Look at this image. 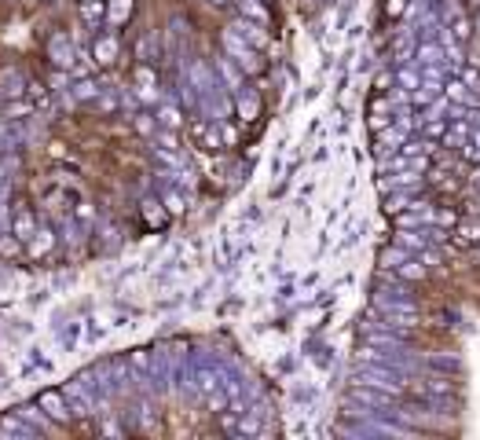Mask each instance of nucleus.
Here are the masks:
<instances>
[{
    "label": "nucleus",
    "instance_id": "31",
    "mask_svg": "<svg viewBox=\"0 0 480 440\" xmlns=\"http://www.w3.org/2000/svg\"><path fill=\"white\" fill-rule=\"evenodd\" d=\"M455 34H458V40H466V37H469V23H458Z\"/></svg>",
    "mask_w": 480,
    "mask_h": 440
},
{
    "label": "nucleus",
    "instance_id": "27",
    "mask_svg": "<svg viewBox=\"0 0 480 440\" xmlns=\"http://www.w3.org/2000/svg\"><path fill=\"white\" fill-rule=\"evenodd\" d=\"M136 81H140V84H154V70L140 67V70H136Z\"/></svg>",
    "mask_w": 480,
    "mask_h": 440
},
{
    "label": "nucleus",
    "instance_id": "2",
    "mask_svg": "<svg viewBox=\"0 0 480 440\" xmlns=\"http://www.w3.org/2000/svg\"><path fill=\"white\" fill-rule=\"evenodd\" d=\"M117 56H121V40H117V30H114V34H99V37H95V45H92V62H95V67H99V70L114 67Z\"/></svg>",
    "mask_w": 480,
    "mask_h": 440
},
{
    "label": "nucleus",
    "instance_id": "35",
    "mask_svg": "<svg viewBox=\"0 0 480 440\" xmlns=\"http://www.w3.org/2000/svg\"><path fill=\"white\" fill-rule=\"evenodd\" d=\"M81 4H88V0H81Z\"/></svg>",
    "mask_w": 480,
    "mask_h": 440
},
{
    "label": "nucleus",
    "instance_id": "9",
    "mask_svg": "<svg viewBox=\"0 0 480 440\" xmlns=\"http://www.w3.org/2000/svg\"><path fill=\"white\" fill-rule=\"evenodd\" d=\"M0 257H4V261H26V242L19 239L15 231L0 235Z\"/></svg>",
    "mask_w": 480,
    "mask_h": 440
},
{
    "label": "nucleus",
    "instance_id": "16",
    "mask_svg": "<svg viewBox=\"0 0 480 440\" xmlns=\"http://www.w3.org/2000/svg\"><path fill=\"white\" fill-rule=\"evenodd\" d=\"M392 239H396L400 246H407V250H418V253H425V239H418L414 231H396Z\"/></svg>",
    "mask_w": 480,
    "mask_h": 440
},
{
    "label": "nucleus",
    "instance_id": "1",
    "mask_svg": "<svg viewBox=\"0 0 480 440\" xmlns=\"http://www.w3.org/2000/svg\"><path fill=\"white\" fill-rule=\"evenodd\" d=\"M48 56H51V62L62 70V73H70V70H77V51H73V45H70V37L67 34H51L48 37Z\"/></svg>",
    "mask_w": 480,
    "mask_h": 440
},
{
    "label": "nucleus",
    "instance_id": "22",
    "mask_svg": "<svg viewBox=\"0 0 480 440\" xmlns=\"http://www.w3.org/2000/svg\"><path fill=\"white\" fill-rule=\"evenodd\" d=\"M403 8H407V0H385V15L389 19H400Z\"/></svg>",
    "mask_w": 480,
    "mask_h": 440
},
{
    "label": "nucleus",
    "instance_id": "4",
    "mask_svg": "<svg viewBox=\"0 0 480 440\" xmlns=\"http://www.w3.org/2000/svg\"><path fill=\"white\" fill-rule=\"evenodd\" d=\"M224 45H228V51H235V56H239V62H242V70H246V73H261V70H264V62L257 59V51L246 48L235 34H224Z\"/></svg>",
    "mask_w": 480,
    "mask_h": 440
},
{
    "label": "nucleus",
    "instance_id": "19",
    "mask_svg": "<svg viewBox=\"0 0 480 440\" xmlns=\"http://www.w3.org/2000/svg\"><path fill=\"white\" fill-rule=\"evenodd\" d=\"M26 95H29V100H34V103L40 106V103L48 100V89H45L40 81H29V84H26Z\"/></svg>",
    "mask_w": 480,
    "mask_h": 440
},
{
    "label": "nucleus",
    "instance_id": "18",
    "mask_svg": "<svg viewBox=\"0 0 480 440\" xmlns=\"http://www.w3.org/2000/svg\"><path fill=\"white\" fill-rule=\"evenodd\" d=\"M239 114H242V121H253V117L261 114V103L257 100H239Z\"/></svg>",
    "mask_w": 480,
    "mask_h": 440
},
{
    "label": "nucleus",
    "instance_id": "15",
    "mask_svg": "<svg viewBox=\"0 0 480 440\" xmlns=\"http://www.w3.org/2000/svg\"><path fill=\"white\" fill-rule=\"evenodd\" d=\"M242 15L257 19V23H268V12H264V0H239Z\"/></svg>",
    "mask_w": 480,
    "mask_h": 440
},
{
    "label": "nucleus",
    "instance_id": "3",
    "mask_svg": "<svg viewBox=\"0 0 480 440\" xmlns=\"http://www.w3.org/2000/svg\"><path fill=\"white\" fill-rule=\"evenodd\" d=\"M37 407H45V411L56 418L59 426H70V418H73L70 404H67V396H62L59 389H45V393L37 396Z\"/></svg>",
    "mask_w": 480,
    "mask_h": 440
},
{
    "label": "nucleus",
    "instance_id": "36",
    "mask_svg": "<svg viewBox=\"0 0 480 440\" xmlns=\"http://www.w3.org/2000/svg\"><path fill=\"white\" fill-rule=\"evenodd\" d=\"M264 4H272V0H264Z\"/></svg>",
    "mask_w": 480,
    "mask_h": 440
},
{
    "label": "nucleus",
    "instance_id": "13",
    "mask_svg": "<svg viewBox=\"0 0 480 440\" xmlns=\"http://www.w3.org/2000/svg\"><path fill=\"white\" fill-rule=\"evenodd\" d=\"M455 239L462 242V246H480V224L473 220H466V224H458V231H455Z\"/></svg>",
    "mask_w": 480,
    "mask_h": 440
},
{
    "label": "nucleus",
    "instance_id": "8",
    "mask_svg": "<svg viewBox=\"0 0 480 440\" xmlns=\"http://www.w3.org/2000/svg\"><path fill=\"white\" fill-rule=\"evenodd\" d=\"M12 231L19 235L23 242H29L37 235V217L29 209H15V217H12Z\"/></svg>",
    "mask_w": 480,
    "mask_h": 440
},
{
    "label": "nucleus",
    "instance_id": "10",
    "mask_svg": "<svg viewBox=\"0 0 480 440\" xmlns=\"http://www.w3.org/2000/svg\"><path fill=\"white\" fill-rule=\"evenodd\" d=\"M173 217V213L165 209V202H143V220H147V228H165V220Z\"/></svg>",
    "mask_w": 480,
    "mask_h": 440
},
{
    "label": "nucleus",
    "instance_id": "25",
    "mask_svg": "<svg viewBox=\"0 0 480 440\" xmlns=\"http://www.w3.org/2000/svg\"><path fill=\"white\" fill-rule=\"evenodd\" d=\"M220 132H224V147H235V143H239V128H231V125H220Z\"/></svg>",
    "mask_w": 480,
    "mask_h": 440
},
{
    "label": "nucleus",
    "instance_id": "7",
    "mask_svg": "<svg viewBox=\"0 0 480 440\" xmlns=\"http://www.w3.org/2000/svg\"><path fill=\"white\" fill-rule=\"evenodd\" d=\"M136 12V0H106V23H110L114 30L125 26Z\"/></svg>",
    "mask_w": 480,
    "mask_h": 440
},
{
    "label": "nucleus",
    "instance_id": "23",
    "mask_svg": "<svg viewBox=\"0 0 480 440\" xmlns=\"http://www.w3.org/2000/svg\"><path fill=\"white\" fill-rule=\"evenodd\" d=\"M162 125L180 128V111H176V106H165V111H162Z\"/></svg>",
    "mask_w": 480,
    "mask_h": 440
},
{
    "label": "nucleus",
    "instance_id": "14",
    "mask_svg": "<svg viewBox=\"0 0 480 440\" xmlns=\"http://www.w3.org/2000/svg\"><path fill=\"white\" fill-rule=\"evenodd\" d=\"M81 19L84 23H99V19H106V0H88V4H81Z\"/></svg>",
    "mask_w": 480,
    "mask_h": 440
},
{
    "label": "nucleus",
    "instance_id": "28",
    "mask_svg": "<svg viewBox=\"0 0 480 440\" xmlns=\"http://www.w3.org/2000/svg\"><path fill=\"white\" fill-rule=\"evenodd\" d=\"M239 429H242V433H257V418H242V422H239Z\"/></svg>",
    "mask_w": 480,
    "mask_h": 440
},
{
    "label": "nucleus",
    "instance_id": "11",
    "mask_svg": "<svg viewBox=\"0 0 480 440\" xmlns=\"http://www.w3.org/2000/svg\"><path fill=\"white\" fill-rule=\"evenodd\" d=\"M37 111V103L29 100V95H19V100H8L4 103V117H12V121H19V117H29Z\"/></svg>",
    "mask_w": 480,
    "mask_h": 440
},
{
    "label": "nucleus",
    "instance_id": "24",
    "mask_svg": "<svg viewBox=\"0 0 480 440\" xmlns=\"http://www.w3.org/2000/svg\"><path fill=\"white\" fill-rule=\"evenodd\" d=\"M239 30H242V34H246V37L253 40V45H264V34H261V30H257V26H250V23H242Z\"/></svg>",
    "mask_w": 480,
    "mask_h": 440
},
{
    "label": "nucleus",
    "instance_id": "26",
    "mask_svg": "<svg viewBox=\"0 0 480 440\" xmlns=\"http://www.w3.org/2000/svg\"><path fill=\"white\" fill-rule=\"evenodd\" d=\"M451 95H455V100H462V103H473V100H469V92H466V84H462V81H455V84H451Z\"/></svg>",
    "mask_w": 480,
    "mask_h": 440
},
{
    "label": "nucleus",
    "instance_id": "33",
    "mask_svg": "<svg viewBox=\"0 0 480 440\" xmlns=\"http://www.w3.org/2000/svg\"><path fill=\"white\" fill-rule=\"evenodd\" d=\"M469 117H473V121H477V125H480V111H473V114H469Z\"/></svg>",
    "mask_w": 480,
    "mask_h": 440
},
{
    "label": "nucleus",
    "instance_id": "17",
    "mask_svg": "<svg viewBox=\"0 0 480 440\" xmlns=\"http://www.w3.org/2000/svg\"><path fill=\"white\" fill-rule=\"evenodd\" d=\"M162 202H165V209L173 213V217H180V213L187 209V206H184V195H180V191H165V198H162Z\"/></svg>",
    "mask_w": 480,
    "mask_h": 440
},
{
    "label": "nucleus",
    "instance_id": "29",
    "mask_svg": "<svg viewBox=\"0 0 480 440\" xmlns=\"http://www.w3.org/2000/svg\"><path fill=\"white\" fill-rule=\"evenodd\" d=\"M136 128H140V132H154V121H151V117H140V121H136Z\"/></svg>",
    "mask_w": 480,
    "mask_h": 440
},
{
    "label": "nucleus",
    "instance_id": "32",
    "mask_svg": "<svg viewBox=\"0 0 480 440\" xmlns=\"http://www.w3.org/2000/svg\"><path fill=\"white\" fill-rule=\"evenodd\" d=\"M469 180H473V184H477V187H480V165H477V169H473V176H469Z\"/></svg>",
    "mask_w": 480,
    "mask_h": 440
},
{
    "label": "nucleus",
    "instance_id": "30",
    "mask_svg": "<svg viewBox=\"0 0 480 440\" xmlns=\"http://www.w3.org/2000/svg\"><path fill=\"white\" fill-rule=\"evenodd\" d=\"M436 220H440V224H455L458 217H455V213H447V209H440V213H436Z\"/></svg>",
    "mask_w": 480,
    "mask_h": 440
},
{
    "label": "nucleus",
    "instance_id": "20",
    "mask_svg": "<svg viewBox=\"0 0 480 440\" xmlns=\"http://www.w3.org/2000/svg\"><path fill=\"white\" fill-rule=\"evenodd\" d=\"M396 272H400L403 279H425V264H400Z\"/></svg>",
    "mask_w": 480,
    "mask_h": 440
},
{
    "label": "nucleus",
    "instance_id": "21",
    "mask_svg": "<svg viewBox=\"0 0 480 440\" xmlns=\"http://www.w3.org/2000/svg\"><path fill=\"white\" fill-rule=\"evenodd\" d=\"M352 396H356V400H363V404H385V396H378V393H370V389H352Z\"/></svg>",
    "mask_w": 480,
    "mask_h": 440
},
{
    "label": "nucleus",
    "instance_id": "12",
    "mask_svg": "<svg viewBox=\"0 0 480 440\" xmlns=\"http://www.w3.org/2000/svg\"><path fill=\"white\" fill-rule=\"evenodd\" d=\"M19 433H26V426H23V418H19V411L0 415V437H19Z\"/></svg>",
    "mask_w": 480,
    "mask_h": 440
},
{
    "label": "nucleus",
    "instance_id": "6",
    "mask_svg": "<svg viewBox=\"0 0 480 440\" xmlns=\"http://www.w3.org/2000/svg\"><path fill=\"white\" fill-rule=\"evenodd\" d=\"M191 136L198 139V143H206V151H220L224 147V132L217 125H206V121H191Z\"/></svg>",
    "mask_w": 480,
    "mask_h": 440
},
{
    "label": "nucleus",
    "instance_id": "5",
    "mask_svg": "<svg viewBox=\"0 0 480 440\" xmlns=\"http://www.w3.org/2000/svg\"><path fill=\"white\" fill-rule=\"evenodd\" d=\"M56 250V231L48 228H37V235L26 242V261H45V257Z\"/></svg>",
    "mask_w": 480,
    "mask_h": 440
},
{
    "label": "nucleus",
    "instance_id": "34",
    "mask_svg": "<svg viewBox=\"0 0 480 440\" xmlns=\"http://www.w3.org/2000/svg\"><path fill=\"white\" fill-rule=\"evenodd\" d=\"M209 4H217V8H220V4H228V0H209Z\"/></svg>",
    "mask_w": 480,
    "mask_h": 440
}]
</instances>
